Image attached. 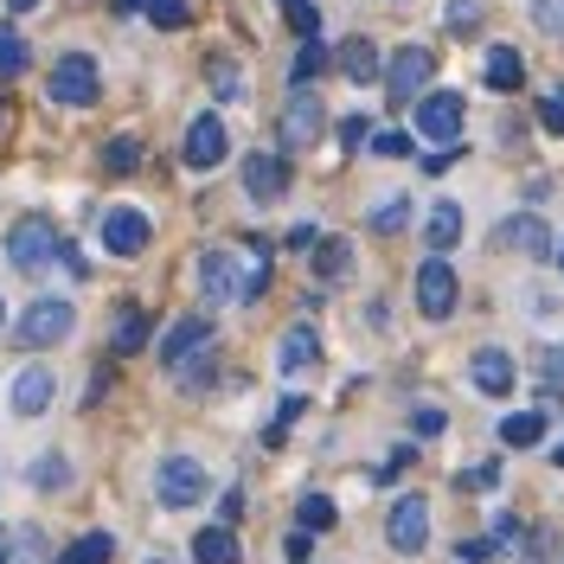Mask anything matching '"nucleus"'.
I'll return each instance as SVG.
<instances>
[{
	"mask_svg": "<svg viewBox=\"0 0 564 564\" xmlns=\"http://www.w3.org/2000/svg\"><path fill=\"white\" fill-rule=\"evenodd\" d=\"M545 423H552V411H513V417H500V443L507 449H532L545 436Z\"/></svg>",
	"mask_w": 564,
	"mask_h": 564,
	"instance_id": "22",
	"label": "nucleus"
},
{
	"mask_svg": "<svg viewBox=\"0 0 564 564\" xmlns=\"http://www.w3.org/2000/svg\"><path fill=\"white\" fill-rule=\"evenodd\" d=\"M193 564H245L238 532H231V527H206L199 539H193Z\"/></svg>",
	"mask_w": 564,
	"mask_h": 564,
	"instance_id": "19",
	"label": "nucleus"
},
{
	"mask_svg": "<svg viewBox=\"0 0 564 564\" xmlns=\"http://www.w3.org/2000/svg\"><path fill=\"white\" fill-rule=\"evenodd\" d=\"M97 90H104V70H97L90 52H65V58L52 65V104L84 109V104H97Z\"/></svg>",
	"mask_w": 564,
	"mask_h": 564,
	"instance_id": "6",
	"label": "nucleus"
},
{
	"mask_svg": "<svg viewBox=\"0 0 564 564\" xmlns=\"http://www.w3.org/2000/svg\"><path fill=\"white\" fill-rule=\"evenodd\" d=\"M552 462H558V468H564V443H558V449H552Z\"/></svg>",
	"mask_w": 564,
	"mask_h": 564,
	"instance_id": "51",
	"label": "nucleus"
},
{
	"mask_svg": "<svg viewBox=\"0 0 564 564\" xmlns=\"http://www.w3.org/2000/svg\"><path fill=\"white\" fill-rule=\"evenodd\" d=\"M443 423H449V417H443L436 404H423L417 417H411V430H417V436H443Z\"/></svg>",
	"mask_w": 564,
	"mask_h": 564,
	"instance_id": "43",
	"label": "nucleus"
},
{
	"mask_svg": "<svg viewBox=\"0 0 564 564\" xmlns=\"http://www.w3.org/2000/svg\"><path fill=\"white\" fill-rule=\"evenodd\" d=\"M0 321H7V302H0Z\"/></svg>",
	"mask_w": 564,
	"mask_h": 564,
	"instance_id": "54",
	"label": "nucleus"
},
{
	"mask_svg": "<svg viewBox=\"0 0 564 564\" xmlns=\"http://www.w3.org/2000/svg\"><path fill=\"white\" fill-rule=\"evenodd\" d=\"M423 238H430V250H456V238H462V206L456 199H443V206L423 218Z\"/></svg>",
	"mask_w": 564,
	"mask_h": 564,
	"instance_id": "23",
	"label": "nucleus"
},
{
	"mask_svg": "<svg viewBox=\"0 0 564 564\" xmlns=\"http://www.w3.org/2000/svg\"><path fill=\"white\" fill-rule=\"evenodd\" d=\"M443 26H449V33H475V26H481V0H449V7H443Z\"/></svg>",
	"mask_w": 564,
	"mask_h": 564,
	"instance_id": "34",
	"label": "nucleus"
},
{
	"mask_svg": "<svg viewBox=\"0 0 564 564\" xmlns=\"http://www.w3.org/2000/svg\"><path fill=\"white\" fill-rule=\"evenodd\" d=\"M206 77H212V90H218V104H245V70L231 65V58H212Z\"/></svg>",
	"mask_w": 564,
	"mask_h": 564,
	"instance_id": "25",
	"label": "nucleus"
},
{
	"mask_svg": "<svg viewBox=\"0 0 564 564\" xmlns=\"http://www.w3.org/2000/svg\"><path fill=\"white\" fill-rule=\"evenodd\" d=\"M404 225H411V199H404V193H391V199L372 206V231H379V238H398Z\"/></svg>",
	"mask_w": 564,
	"mask_h": 564,
	"instance_id": "24",
	"label": "nucleus"
},
{
	"mask_svg": "<svg viewBox=\"0 0 564 564\" xmlns=\"http://www.w3.org/2000/svg\"><path fill=\"white\" fill-rule=\"evenodd\" d=\"M539 386H545V391H564V347H545V352H539Z\"/></svg>",
	"mask_w": 564,
	"mask_h": 564,
	"instance_id": "36",
	"label": "nucleus"
},
{
	"mask_svg": "<svg viewBox=\"0 0 564 564\" xmlns=\"http://www.w3.org/2000/svg\"><path fill=\"white\" fill-rule=\"evenodd\" d=\"M154 494H161V507H193V500H206V468L193 456H167L154 468Z\"/></svg>",
	"mask_w": 564,
	"mask_h": 564,
	"instance_id": "9",
	"label": "nucleus"
},
{
	"mask_svg": "<svg viewBox=\"0 0 564 564\" xmlns=\"http://www.w3.org/2000/svg\"><path fill=\"white\" fill-rule=\"evenodd\" d=\"M468 379H475V391H488V398H507V391H513V352L481 347L468 359Z\"/></svg>",
	"mask_w": 564,
	"mask_h": 564,
	"instance_id": "17",
	"label": "nucleus"
},
{
	"mask_svg": "<svg viewBox=\"0 0 564 564\" xmlns=\"http://www.w3.org/2000/svg\"><path fill=\"white\" fill-rule=\"evenodd\" d=\"M122 7H135V0H122Z\"/></svg>",
	"mask_w": 564,
	"mask_h": 564,
	"instance_id": "55",
	"label": "nucleus"
},
{
	"mask_svg": "<svg viewBox=\"0 0 564 564\" xmlns=\"http://www.w3.org/2000/svg\"><path fill=\"white\" fill-rule=\"evenodd\" d=\"M45 404H52V372H45V366H26V372L13 379V411H20V417H39Z\"/></svg>",
	"mask_w": 564,
	"mask_h": 564,
	"instance_id": "18",
	"label": "nucleus"
},
{
	"mask_svg": "<svg viewBox=\"0 0 564 564\" xmlns=\"http://www.w3.org/2000/svg\"><path fill=\"white\" fill-rule=\"evenodd\" d=\"M212 347H218V334H212L206 315H186L167 327V340H161V366L174 372L180 386H199L212 372Z\"/></svg>",
	"mask_w": 564,
	"mask_h": 564,
	"instance_id": "1",
	"label": "nucleus"
},
{
	"mask_svg": "<svg viewBox=\"0 0 564 564\" xmlns=\"http://www.w3.org/2000/svg\"><path fill=\"white\" fill-rule=\"evenodd\" d=\"M20 70H26V39L13 26H0V84H13Z\"/></svg>",
	"mask_w": 564,
	"mask_h": 564,
	"instance_id": "30",
	"label": "nucleus"
},
{
	"mask_svg": "<svg viewBox=\"0 0 564 564\" xmlns=\"http://www.w3.org/2000/svg\"><path fill=\"white\" fill-rule=\"evenodd\" d=\"M295 520H302V532H327L340 513H334V500H327V494H308V500L295 507Z\"/></svg>",
	"mask_w": 564,
	"mask_h": 564,
	"instance_id": "31",
	"label": "nucleus"
},
{
	"mask_svg": "<svg viewBox=\"0 0 564 564\" xmlns=\"http://www.w3.org/2000/svg\"><path fill=\"white\" fill-rule=\"evenodd\" d=\"M104 167H109V174H135V167H141V141L135 135H116L104 148Z\"/></svg>",
	"mask_w": 564,
	"mask_h": 564,
	"instance_id": "32",
	"label": "nucleus"
},
{
	"mask_svg": "<svg viewBox=\"0 0 564 564\" xmlns=\"http://www.w3.org/2000/svg\"><path fill=\"white\" fill-rule=\"evenodd\" d=\"M321 129H327V109H321V97L308 90V84H295L289 90V109H282V148L289 154H302V148H315Z\"/></svg>",
	"mask_w": 564,
	"mask_h": 564,
	"instance_id": "7",
	"label": "nucleus"
},
{
	"mask_svg": "<svg viewBox=\"0 0 564 564\" xmlns=\"http://www.w3.org/2000/svg\"><path fill=\"white\" fill-rule=\"evenodd\" d=\"M199 289H206L212 308H231L238 302V257L231 250H206L199 257Z\"/></svg>",
	"mask_w": 564,
	"mask_h": 564,
	"instance_id": "16",
	"label": "nucleus"
},
{
	"mask_svg": "<svg viewBox=\"0 0 564 564\" xmlns=\"http://www.w3.org/2000/svg\"><path fill=\"white\" fill-rule=\"evenodd\" d=\"M552 250H558V270H564V245H552Z\"/></svg>",
	"mask_w": 564,
	"mask_h": 564,
	"instance_id": "53",
	"label": "nucleus"
},
{
	"mask_svg": "<svg viewBox=\"0 0 564 564\" xmlns=\"http://www.w3.org/2000/svg\"><path fill=\"white\" fill-rule=\"evenodd\" d=\"M39 558H45V539L26 527V532H20V564H39Z\"/></svg>",
	"mask_w": 564,
	"mask_h": 564,
	"instance_id": "45",
	"label": "nucleus"
},
{
	"mask_svg": "<svg viewBox=\"0 0 564 564\" xmlns=\"http://www.w3.org/2000/svg\"><path fill=\"white\" fill-rule=\"evenodd\" d=\"M141 340H148V315H141V308H122V315H116V340H109L116 359H122V352H135Z\"/></svg>",
	"mask_w": 564,
	"mask_h": 564,
	"instance_id": "29",
	"label": "nucleus"
},
{
	"mask_svg": "<svg viewBox=\"0 0 564 564\" xmlns=\"http://www.w3.org/2000/svg\"><path fill=\"white\" fill-rule=\"evenodd\" d=\"M494 481H500V462H481V468L456 475V488H494Z\"/></svg>",
	"mask_w": 564,
	"mask_h": 564,
	"instance_id": "41",
	"label": "nucleus"
},
{
	"mask_svg": "<svg viewBox=\"0 0 564 564\" xmlns=\"http://www.w3.org/2000/svg\"><path fill=\"white\" fill-rule=\"evenodd\" d=\"M33 481H39V488H65V481H70V468H65V456H39V468H33Z\"/></svg>",
	"mask_w": 564,
	"mask_h": 564,
	"instance_id": "38",
	"label": "nucleus"
},
{
	"mask_svg": "<svg viewBox=\"0 0 564 564\" xmlns=\"http://www.w3.org/2000/svg\"><path fill=\"white\" fill-rule=\"evenodd\" d=\"M532 20H539L545 33H564V0H532Z\"/></svg>",
	"mask_w": 564,
	"mask_h": 564,
	"instance_id": "40",
	"label": "nucleus"
},
{
	"mask_svg": "<svg viewBox=\"0 0 564 564\" xmlns=\"http://www.w3.org/2000/svg\"><path fill=\"white\" fill-rule=\"evenodd\" d=\"M245 193L257 206H276L289 193V154H245Z\"/></svg>",
	"mask_w": 564,
	"mask_h": 564,
	"instance_id": "13",
	"label": "nucleus"
},
{
	"mask_svg": "<svg viewBox=\"0 0 564 564\" xmlns=\"http://www.w3.org/2000/svg\"><path fill=\"white\" fill-rule=\"evenodd\" d=\"M225 154H231L225 122H218V116H193V122H186V141H180V161H186V167H199V174H212Z\"/></svg>",
	"mask_w": 564,
	"mask_h": 564,
	"instance_id": "11",
	"label": "nucleus"
},
{
	"mask_svg": "<svg viewBox=\"0 0 564 564\" xmlns=\"http://www.w3.org/2000/svg\"><path fill=\"white\" fill-rule=\"evenodd\" d=\"M7 129H13V109L0 104V141H7Z\"/></svg>",
	"mask_w": 564,
	"mask_h": 564,
	"instance_id": "49",
	"label": "nucleus"
},
{
	"mask_svg": "<svg viewBox=\"0 0 564 564\" xmlns=\"http://www.w3.org/2000/svg\"><path fill=\"white\" fill-rule=\"evenodd\" d=\"M340 70H347L352 84H379V45H372V39H347V45H340Z\"/></svg>",
	"mask_w": 564,
	"mask_h": 564,
	"instance_id": "21",
	"label": "nucleus"
},
{
	"mask_svg": "<svg viewBox=\"0 0 564 564\" xmlns=\"http://www.w3.org/2000/svg\"><path fill=\"white\" fill-rule=\"evenodd\" d=\"M315 366H321V334L308 327V321H295V327L276 340V372L282 379H302V372H315Z\"/></svg>",
	"mask_w": 564,
	"mask_h": 564,
	"instance_id": "15",
	"label": "nucleus"
},
{
	"mask_svg": "<svg viewBox=\"0 0 564 564\" xmlns=\"http://www.w3.org/2000/svg\"><path fill=\"white\" fill-rule=\"evenodd\" d=\"M379 77H386L391 104H417L423 84L436 77V52H430V45H398V52H391V65L379 70Z\"/></svg>",
	"mask_w": 564,
	"mask_h": 564,
	"instance_id": "5",
	"label": "nucleus"
},
{
	"mask_svg": "<svg viewBox=\"0 0 564 564\" xmlns=\"http://www.w3.org/2000/svg\"><path fill=\"white\" fill-rule=\"evenodd\" d=\"M494 250H520V257H552V231L539 212H513L494 225Z\"/></svg>",
	"mask_w": 564,
	"mask_h": 564,
	"instance_id": "12",
	"label": "nucleus"
},
{
	"mask_svg": "<svg viewBox=\"0 0 564 564\" xmlns=\"http://www.w3.org/2000/svg\"><path fill=\"white\" fill-rule=\"evenodd\" d=\"M148 238H154V225H148L135 206H116L104 218V250H109V257H141Z\"/></svg>",
	"mask_w": 564,
	"mask_h": 564,
	"instance_id": "14",
	"label": "nucleus"
},
{
	"mask_svg": "<svg viewBox=\"0 0 564 564\" xmlns=\"http://www.w3.org/2000/svg\"><path fill=\"white\" fill-rule=\"evenodd\" d=\"M372 141V154H379V161H404V154H411V135H398V129H386V135H366Z\"/></svg>",
	"mask_w": 564,
	"mask_h": 564,
	"instance_id": "37",
	"label": "nucleus"
},
{
	"mask_svg": "<svg viewBox=\"0 0 564 564\" xmlns=\"http://www.w3.org/2000/svg\"><path fill=\"white\" fill-rule=\"evenodd\" d=\"M321 70H327V45L315 39H302V52H295V70H289V84H315Z\"/></svg>",
	"mask_w": 564,
	"mask_h": 564,
	"instance_id": "27",
	"label": "nucleus"
},
{
	"mask_svg": "<svg viewBox=\"0 0 564 564\" xmlns=\"http://www.w3.org/2000/svg\"><path fill=\"white\" fill-rule=\"evenodd\" d=\"M481 77H488V90H520V84H527V65H520V52H513V45H488Z\"/></svg>",
	"mask_w": 564,
	"mask_h": 564,
	"instance_id": "20",
	"label": "nucleus"
},
{
	"mask_svg": "<svg viewBox=\"0 0 564 564\" xmlns=\"http://www.w3.org/2000/svg\"><path fill=\"white\" fill-rule=\"evenodd\" d=\"M456 302H462V282H456V270H449V250H430L417 263V308L430 321H449Z\"/></svg>",
	"mask_w": 564,
	"mask_h": 564,
	"instance_id": "4",
	"label": "nucleus"
},
{
	"mask_svg": "<svg viewBox=\"0 0 564 564\" xmlns=\"http://www.w3.org/2000/svg\"><path fill=\"white\" fill-rule=\"evenodd\" d=\"M456 161H462V148L456 141H443L436 154H423V174H443V167H456Z\"/></svg>",
	"mask_w": 564,
	"mask_h": 564,
	"instance_id": "42",
	"label": "nucleus"
},
{
	"mask_svg": "<svg viewBox=\"0 0 564 564\" xmlns=\"http://www.w3.org/2000/svg\"><path fill=\"white\" fill-rule=\"evenodd\" d=\"M0 564H7V532H0Z\"/></svg>",
	"mask_w": 564,
	"mask_h": 564,
	"instance_id": "52",
	"label": "nucleus"
},
{
	"mask_svg": "<svg viewBox=\"0 0 564 564\" xmlns=\"http://www.w3.org/2000/svg\"><path fill=\"white\" fill-rule=\"evenodd\" d=\"M70 321H77V308H70L65 295H45V302H33L26 315L13 321V340L26 352H45V347H58L70 334Z\"/></svg>",
	"mask_w": 564,
	"mask_h": 564,
	"instance_id": "3",
	"label": "nucleus"
},
{
	"mask_svg": "<svg viewBox=\"0 0 564 564\" xmlns=\"http://www.w3.org/2000/svg\"><path fill=\"white\" fill-rule=\"evenodd\" d=\"M417 135L423 141H462V97L456 90H423L417 97Z\"/></svg>",
	"mask_w": 564,
	"mask_h": 564,
	"instance_id": "10",
	"label": "nucleus"
},
{
	"mask_svg": "<svg viewBox=\"0 0 564 564\" xmlns=\"http://www.w3.org/2000/svg\"><path fill=\"white\" fill-rule=\"evenodd\" d=\"M7 263H13L20 276H45V270L58 263V225H52L45 212L13 218V225H7Z\"/></svg>",
	"mask_w": 564,
	"mask_h": 564,
	"instance_id": "2",
	"label": "nucleus"
},
{
	"mask_svg": "<svg viewBox=\"0 0 564 564\" xmlns=\"http://www.w3.org/2000/svg\"><path fill=\"white\" fill-rule=\"evenodd\" d=\"M539 122H545L552 135H564V90H545V97H539Z\"/></svg>",
	"mask_w": 564,
	"mask_h": 564,
	"instance_id": "39",
	"label": "nucleus"
},
{
	"mask_svg": "<svg viewBox=\"0 0 564 564\" xmlns=\"http://www.w3.org/2000/svg\"><path fill=\"white\" fill-rule=\"evenodd\" d=\"M218 513H225V527H238V513H245V494L231 488L225 500H218Z\"/></svg>",
	"mask_w": 564,
	"mask_h": 564,
	"instance_id": "46",
	"label": "nucleus"
},
{
	"mask_svg": "<svg viewBox=\"0 0 564 564\" xmlns=\"http://www.w3.org/2000/svg\"><path fill=\"white\" fill-rule=\"evenodd\" d=\"M315 270H321L327 282H334V276H347V270H352L347 238H315Z\"/></svg>",
	"mask_w": 564,
	"mask_h": 564,
	"instance_id": "26",
	"label": "nucleus"
},
{
	"mask_svg": "<svg viewBox=\"0 0 564 564\" xmlns=\"http://www.w3.org/2000/svg\"><path fill=\"white\" fill-rule=\"evenodd\" d=\"M7 7H13V13H33L39 0H7Z\"/></svg>",
	"mask_w": 564,
	"mask_h": 564,
	"instance_id": "50",
	"label": "nucleus"
},
{
	"mask_svg": "<svg viewBox=\"0 0 564 564\" xmlns=\"http://www.w3.org/2000/svg\"><path fill=\"white\" fill-rule=\"evenodd\" d=\"M494 539H468V545H456V558H488Z\"/></svg>",
	"mask_w": 564,
	"mask_h": 564,
	"instance_id": "48",
	"label": "nucleus"
},
{
	"mask_svg": "<svg viewBox=\"0 0 564 564\" xmlns=\"http://www.w3.org/2000/svg\"><path fill=\"white\" fill-rule=\"evenodd\" d=\"M366 135H372V129H366V116H347V122H340V148H359Z\"/></svg>",
	"mask_w": 564,
	"mask_h": 564,
	"instance_id": "44",
	"label": "nucleus"
},
{
	"mask_svg": "<svg viewBox=\"0 0 564 564\" xmlns=\"http://www.w3.org/2000/svg\"><path fill=\"white\" fill-rule=\"evenodd\" d=\"M282 13H289V26H295V39H315V33H321L315 0H282Z\"/></svg>",
	"mask_w": 564,
	"mask_h": 564,
	"instance_id": "35",
	"label": "nucleus"
},
{
	"mask_svg": "<svg viewBox=\"0 0 564 564\" xmlns=\"http://www.w3.org/2000/svg\"><path fill=\"white\" fill-rule=\"evenodd\" d=\"M386 539H391V552H404V558H417L423 545H430V500H423V494H404V500H391Z\"/></svg>",
	"mask_w": 564,
	"mask_h": 564,
	"instance_id": "8",
	"label": "nucleus"
},
{
	"mask_svg": "<svg viewBox=\"0 0 564 564\" xmlns=\"http://www.w3.org/2000/svg\"><path fill=\"white\" fill-rule=\"evenodd\" d=\"M109 558H116V539H109V532H84L65 552V564H109Z\"/></svg>",
	"mask_w": 564,
	"mask_h": 564,
	"instance_id": "28",
	"label": "nucleus"
},
{
	"mask_svg": "<svg viewBox=\"0 0 564 564\" xmlns=\"http://www.w3.org/2000/svg\"><path fill=\"white\" fill-rule=\"evenodd\" d=\"M282 552H289L295 564H308V532H289V539H282Z\"/></svg>",
	"mask_w": 564,
	"mask_h": 564,
	"instance_id": "47",
	"label": "nucleus"
},
{
	"mask_svg": "<svg viewBox=\"0 0 564 564\" xmlns=\"http://www.w3.org/2000/svg\"><path fill=\"white\" fill-rule=\"evenodd\" d=\"M135 7L161 26V33H180V26H186V0H135Z\"/></svg>",
	"mask_w": 564,
	"mask_h": 564,
	"instance_id": "33",
	"label": "nucleus"
}]
</instances>
